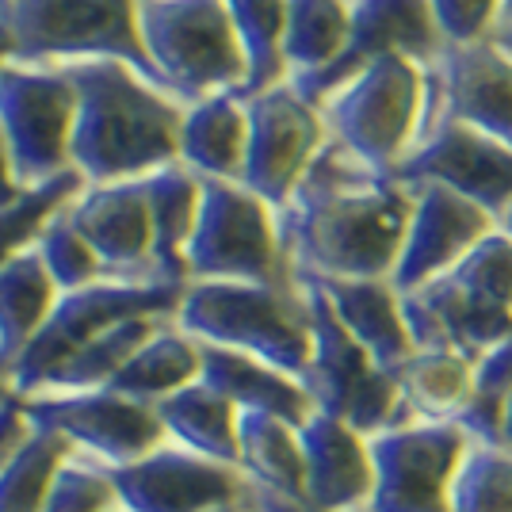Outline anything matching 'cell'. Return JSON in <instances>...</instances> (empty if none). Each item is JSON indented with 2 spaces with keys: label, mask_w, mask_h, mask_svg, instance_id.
<instances>
[{
  "label": "cell",
  "mask_w": 512,
  "mask_h": 512,
  "mask_svg": "<svg viewBox=\"0 0 512 512\" xmlns=\"http://www.w3.org/2000/svg\"><path fill=\"white\" fill-rule=\"evenodd\" d=\"M440 123H463L512 150V54L493 39L444 46L425 65L417 142Z\"/></svg>",
  "instance_id": "obj_11"
},
{
  "label": "cell",
  "mask_w": 512,
  "mask_h": 512,
  "mask_svg": "<svg viewBox=\"0 0 512 512\" xmlns=\"http://www.w3.org/2000/svg\"><path fill=\"white\" fill-rule=\"evenodd\" d=\"M241 512H318L306 497H287L268 486H256L249 478H241V497H237Z\"/></svg>",
  "instance_id": "obj_42"
},
{
  "label": "cell",
  "mask_w": 512,
  "mask_h": 512,
  "mask_svg": "<svg viewBox=\"0 0 512 512\" xmlns=\"http://www.w3.org/2000/svg\"><path fill=\"white\" fill-rule=\"evenodd\" d=\"M153 218V279L188 287V241H192L195 218H199V176L184 169L180 161L142 176Z\"/></svg>",
  "instance_id": "obj_24"
},
{
  "label": "cell",
  "mask_w": 512,
  "mask_h": 512,
  "mask_svg": "<svg viewBox=\"0 0 512 512\" xmlns=\"http://www.w3.org/2000/svg\"><path fill=\"white\" fill-rule=\"evenodd\" d=\"M245 119H249V142H245L241 188H249L279 211L299 188L306 169L314 165L321 146L329 142V127L318 107L306 104L287 81L245 100Z\"/></svg>",
  "instance_id": "obj_14"
},
{
  "label": "cell",
  "mask_w": 512,
  "mask_h": 512,
  "mask_svg": "<svg viewBox=\"0 0 512 512\" xmlns=\"http://www.w3.org/2000/svg\"><path fill=\"white\" fill-rule=\"evenodd\" d=\"M413 214H409L406 241L394 264V291L406 295L432 279L448 276L463 256L490 234L497 218L486 214L478 203L440 184H413Z\"/></svg>",
  "instance_id": "obj_18"
},
{
  "label": "cell",
  "mask_w": 512,
  "mask_h": 512,
  "mask_svg": "<svg viewBox=\"0 0 512 512\" xmlns=\"http://www.w3.org/2000/svg\"><path fill=\"white\" fill-rule=\"evenodd\" d=\"M35 253L43 256V268L50 272L54 287H58L62 295L65 291H81V287H92V283L107 279L96 249L77 234V226L69 222L65 211H58L46 222V230L39 234V241H35Z\"/></svg>",
  "instance_id": "obj_38"
},
{
  "label": "cell",
  "mask_w": 512,
  "mask_h": 512,
  "mask_svg": "<svg viewBox=\"0 0 512 512\" xmlns=\"http://www.w3.org/2000/svg\"><path fill=\"white\" fill-rule=\"evenodd\" d=\"M184 299V287L172 283H123V279H100L81 291L58 295L46 325L35 341L23 348V356L8 371V386L16 398L39 394L43 383L77 356L88 341H96L111 325L130 318H176V306Z\"/></svg>",
  "instance_id": "obj_9"
},
{
  "label": "cell",
  "mask_w": 512,
  "mask_h": 512,
  "mask_svg": "<svg viewBox=\"0 0 512 512\" xmlns=\"http://www.w3.org/2000/svg\"><path fill=\"white\" fill-rule=\"evenodd\" d=\"M501 448L512 451V394H509V406H505V417H501Z\"/></svg>",
  "instance_id": "obj_45"
},
{
  "label": "cell",
  "mask_w": 512,
  "mask_h": 512,
  "mask_svg": "<svg viewBox=\"0 0 512 512\" xmlns=\"http://www.w3.org/2000/svg\"><path fill=\"white\" fill-rule=\"evenodd\" d=\"M390 180L402 188L440 184L501 218L512 207V150L463 123H440L390 172Z\"/></svg>",
  "instance_id": "obj_16"
},
{
  "label": "cell",
  "mask_w": 512,
  "mask_h": 512,
  "mask_svg": "<svg viewBox=\"0 0 512 512\" xmlns=\"http://www.w3.org/2000/svg\"><path fill=\"white\" fill-rule=\"evenodd\" d=\"M451 512H512V451L501 444H470L451 478Z\"/></svg>",
  "instance_id": "obj_36"
},
{
  "label": "cell",
  "mask_w": 512,
  "mask_h": 512,
  "mask_svg": "<svg viewBox=\"0 0 512 512\" xmlns=\"http://www.w3.org/2000/svg\"><path fill=\"white\" fill-rule=\"evenodd\" d=\"M20 406L31 425L58 432L77 455H88L104 467H130L169 444L157 409L115 390L35 394L20 398Z\"/></svg>",
  "instance_id": "obj_13"
},
{
  "label": "cell",
  "mask_w": 512,
  "mask_h": 512,
  "mask_svg": "<svg viewBox=\"0 0 512 512\" xmlns=\"http://www.w3.org/2000/svg\"><path fill=\"white\" fill-rule=\"evenodd\" d=\"M199 218L188 241V283H268L291 287L295 272L279 245L276 207L234 180L199 176Z\"/></svg>",
  "instance_id": "obj_8"
},
{
  "label": "cell",
  "mask_w": 512,
  "mask_h": 512,
  "mask_svg": "<svg viewBox=\"0 0 512 512\" xmlns=\"http://www.w3.org/2000/svg\"><path fill=\"white\" fill-rule=\"evenodd\" d=\"M85 188V176L77 169H69L62 176H54V180H46V184H39V188H27L16 203L0 207V268L12 256H20L23 249H31L46 230V222L58 211H65Z\"/></svg>",
  "instance_id": "obj_35"
},
{
  "label": "cell",
  "mask_w": 512,
  "mask_h": 512,
  "mask_svg": "<svg viewBox=\"0 0 512 512\" xmlns=\"http://www.w3.org/2000/svg\"><path fill=\"white\" fill-rule=\"evenodd\" d=\"M138 35L180 104L237 96L249 65L222 0H134Z\"/></svg>",
  "instance_id": "obj_5"
},
{
  "label": "cell",
  "mask_w": 512,
  "mask_h": 512,
  "mask_svg": "<svg viewBox=\"0 0 512 512\" xmlns=\"http://www.w3.org/2000/svg\"><path fill=\"white\" fill-rule=\"evenodd\" d=\"M497 27H512V0H501V16H497Z\"/></svg>",
  "instance_id": "obj_48"
},
{
  "label": "cell",
  "mask_w": 512,
  "mask_h": 512,
  "mask_svg": "<svg viewBox=\"0 0 512 512\" xmlns=\"http://www.w3.org/2000/svg\"><path fill=\"white\" fill-rule=\"evenodd\" d=\"M111 512H123V509H111Z\"/></svg>",
  "instance_id": "obj_52"
},
{
  "label": "cell",
  "mask_w": 512,
  "mask_h": 512,
  "mask_svg": "<svg viewBox=\"0 0 512 512\" xmlns=\"http://www.w3.org/2000/svg\"><path fill=\"white\" fill-rule=\"evenodd\" d=\"M237 470L256 486H268L287 497H306L299 428L268 413H241L237 417Z\"/></svg>",
  "instance_id": "obj_29"
},
{
  "label": "cell",
  "mask_w": 512,
  "mask_h": 512,
  "mask_svg": "<svg viewBox=\"0 0 512 512\" xmlns=\"http://www.w3.org/2000/svg\"><path fill=\"white\" fill-rule=\"evenodd\" d=\"M77 92L69 165L88 184L142 180L180 161L184 107L123 62H62Z\"/></svg>",
  "instance_id": "obj_2"
},
{
  "label": "cell",
  "mask_w": 512,
  "mask_h": 512,
  "mask_svg": "<svg viewBox=\"0 0 512 512\" xmlns=\"http://www.w3.org/2000/svg\"><path fill=\"white\" fill-rule=\"evenodd\" d=\"M310 306V329H314V352L310 367L302 375L306 394L314 398L318 413H329L356 428L360 436H379L390 428L413 425L402 386L394 379V371H383L379 363L352 341V333L344 329L329 299L321 295L310 279H295Z\"/></svg>",
  "instance_id": "obj_7"
},
{
  "label": "cell",
  "mask_w": 512,
  "mask_h": 512,
  "mask_svg": "<svg viewBox=\"0 0 512 512\" xmlns=\"http://www.w3.org/2000/svg\"><path fill=\"white\" fill-rule=\"evenodd\" d=\"M295 279H310L318 287L333 306L337 321L352 333V341L383 371H398L417 352L402 314V295L394 291L390 279Z\"/></svg>",
  "instance_id": "obj_22"
},
{
  "label": "cell",
  "mask_w": 512,
  "mask_h": 512,
  "mask_svg": "<svg viewBox=\"0 0 512 512\" xmlns=\"http://www.w3.org/2000/svg\"><path fill=\"white\" fill-rule=\"evenodd\" d=\"M123 512H214L237 505L241 470L165 444L130 467H107Z\"/></svg>",
  "instance_id": "obj_17"
},
{
  "label": "cell",
  "mask_w": 512,
  "mask_h": 512,
  "mask_svg": "<svg viewBox=\"0 0 512 512\" xmlns=\"http://www.w3.org/2000/svg\"><path fill=\"white\" fill-rule=\"evenodd\" d=\"M497 226H501V230H505V234L512 237V207L505 214H501V218H497Z\"/></svg>",
  "instance_id": "obj_50"
},
{
  "label": "cell",
  "mask_w": 512,
  "mask_h": 512,
  "mask_svg": "<svg viewBox=\"0 0 512 512\" xmlns=\"http://www.w3.org/2000/svg\"><path fill=\"white\" fill-rule=\"evenodd\" d=\"M77 92L58 65H0V134L20 188L69 172Z\"/></svg>",
  "instance_id": "obj_10"
},
{
  "label": "cell",
  "mask_w": 512,
  "mask_h": 512,
  "mask_svg": "<svg viewBox=\"0 0 512 512\" xmlns=\"http://www.w3.org/2000/svg\"><path fill=\"white\" fill-rule=\"evenodd\" d=\"M512 394V341L497 344L474 363V386H470L467 409L455 425L467 432L474 444H501V417Z\"/></svg>",
  "instance_id": "obj_37"
},
{
  "label": "cell",
  "mask_w": 512,
  "mask_h": 512,
  "mask_svg": "<svg viewBox=\"0 0 512 512\" xmlns=\"http://www.w3.org/2000/svg\"><path fill=\"white\" fill-rule=\"evenodd\" d=\"M245 142H249L245 100H237V96H211V100H199V104L184 107L180 165L192 169L195 176L241 184Z\"/></svg>",
  "instance_id": "obj_25"
},
{
  "label": "cell",
  "mask_w": 512,
  "mask_h": 512,
  "mask_svg": "<svg viewBox=\"0 0 512 512\" xmlns=\"http://www.w3.org/2000/svg\"><path fill=\"white\" fill-rule=\"evenodd\" d=\"M348 46L337 62L306 77H287V85L306 104L321 107L341 85L379 58L402 54L409 62L428 65L444 50V35L436 27L428 0H348Z\"/></svg>",
  "instance_id": "obj_15"
},
{
  "label": "cell",
  "mask_w": 512,
  "mask_h": 512,
  "mask_svg": "<svg viewBox=\"0 0 512 512\" xmlns=\"http://www.w3.org/2000/svg\"><path fill=\"white\" fill-rule=\"evenodd\" d=\"M199 371H203L199 341H192V337L169 318L153 333L150 341L130 356L127 367H123L104 390H115V394H123V398L146 402V406H157V402H165L176 390L199 383Z\"/></svg>",
  "instance_id": "obj_28"
},
{
  "label": "cell",
  "mask_w": 512,
  "mask_h": 512,
  "mask_svg": "<svg viewBox=\"0 0 512 512\" xmlns=\"http://www.w3.org/2000/svg\"><path fill=\"white\" fill-rule=\"evenodd\" d=\"M12 398H16V394H12V386H8V379L0 375V406H8Z\"/></svg>",
  "instance_id": "obj_49"
},
{
  "label": "cell",
  "mask_w": 512,
  "mask_h": 512,
  "mask_svg": "<svg viewBox=\"0 0 512 512\" xmlns=\"http://www.w3.org/2000/svg\"><path fill=\"white\" fill-rule=\"evenodd\" d=\"M172 321L192 341L253 356L299 383L310 367L314 329L299 283L291 287L222 283V279L188 283Z\"/></svg>",
  "instance_id": "obj_3"
},
{
  "label": "cell",
  "mask_w": 512,
  "mask_h": 512,
  "mask_svg": "<svg viewBox=\"0 0 512 512\" xmlns=\"http://www.w3.org/2000/svg\"><path fill=\"white\" fill-rule=\"evenodd\" d=\"M470 444L474 440L451 421H413L371 436L375 493L367 512H451V478Z\"/></svg>",
  "instance_id": "obj_12"
},
{
  "label": "cell",
  "mask_w": 512,
  "mask_h": 512,
  "mask_svg": "<svg viewBox=\"0 0 512 512\" xmlns=\"http://www.w3.org/2000/svg\"><path fill=\"white\" fill-rule=\"evenodd\" d=\"M0 23L12 39L8 62L62 65L111 58L169 92L142 46L134 0H0Z\"/></svg>",
  "instance_id": "obj_4"
},
{
  "label": "cell",
  "mask_w": 512,
  "mask_h": 512,
  "mask_svg": "<svg viewBox=\"0 0 512 512\" xmlns=\"http://www.w3.org/2000/svg\"><path fill=\"white\" fill-rule=\"evenodd\" d=\"M348 20V0H287V77H306L337 62L348 46Z\"/></svg>",
  "instance_id": "obj_33"
},
{
  "label": "cell",
  "mask_w": 512,
  "mask_h": 512,
  "mask_svg": "<svg viewBox=\"0 0 512 512\" xmlns=\"http://www.w3.org/2000/svg\"><path fill=\"white\" fill-rule=\"evenodd\" d=\"M12 58V39H8V31H4V23H0V65Z\"/></svg>",
  "instance_id": "obj_47"
},
{
  "label": "cell",
  "mask_w": 512,
  "mask_h": 512,
  "mask_svg": "<svg viewBox=\"0 0 512 512\" xmlns=\"http://www.w3.org/2000/svg\"><path fill=\"white\" fill-rule=\"evenodd\" d=\"M214 512H241L237 505H226V509H214Z\"/></svg>",
  "instance_id": "obj_51"
},
{
  "label": "cell",
  "mask_w": 512,
  "mask_h": 512,
  "mask_svg": "<svg viewBox=\"0 0 512 512\" xmlns=\"http://www.w3.org/2000/svg\"><path fill=\"white\" fill-rule=\"evenodd\" d=\"M448 276L459 287H467L474 299H482L501 314H512V237L501 226H493Z\"/></svg>",
  "instance_id": "obj_39"
},
{
  "label": "cell",
  "mask_w": 512,
  "mask_h": 512,
  "mask_svg": "<svg viewBox=\"0 0 512 512\" xmlns=\"http://www.w3.org/2000/svg\"><path fill=\"white\" fill-rule=\"evenodd\" d=\"M444 43H478L497 31L501 0H428Z\"/></svg>",
  "instance_id": "obj_41"
},
{
  "label": "cell",
  "mask_w": 512,
  "mask_h": 512,
  "mask_svg": "<svg viewBox=\"0 0 512 512\" xmlns=\"http://www.w3.org/2000/svg\"><path fill=\"white\" fill-rule=\"evenodd\" d=\"M58 295L62 291L54 287L35 245L0 268V375L4 379H8L12 363L23 356V348L35 341V333L46 325Z\"/></svg>",
  "instance_id": "obj_27"
},
{
  "label": "cell",
  "mask_w": 512,
  "mask_h": 512,
  "mask_svg": "<svg viewBox=\"0 0 512 512\" xmlns=\"http://www.w3.org/2000/svg\"><path fill=\"white\" fill-rule=\"evenodd\" d=\"M27 188H20V180H16V172H12V157H8V142H4V134H0V207H8V203H16Z\"/></svg>",
  "instance_id": "obj_44"
},
{
  "label": "cell",
  "mask_w": 512,
  "mask_h": 512,
  "mask_svg": "<svg viewBox=\"0 0 512 512\" xmlns=\"http://www.w3.org/2000/svg\"><path fill=\"white\" fill-rule=\"evenodd\" d=\"M27 432H31V421H27V413H23L20 398H12L8 406H0V463L20 448V440Z\"/></svg>",
  "instance_id": "obj_43"
},
{
  "label": "cell",
  "mask_w": 512,
  "mask_h": 512,
  "mask_svg": "<svg viewBox=\"0 0 512 512\" xmlns=\"http://www.w3.org/2000/svg\"><path fill=\"white\" fill-rule=\"evenodd\" d=\"M230 23L237 31V43L249 65L245 88L237 100H253L260 92L287 81V62H283V27H287V0H222Z\"/></svg>",
  "instance_id": "obj_31"
},
{
  "label": "cell",
  "mask_w": 512,
  "mask_h": 512,
  "mask_svg": "<svg viewBox=\"0 0 512 512\" xmlns=\"http://www.w3.org/2000/svg\"><path fill=\"white\" fill-rule=\"evenodd\" d=\"M409 337L417 352H455L478 363L497 344L512 341V314L474 299L451 276H440L402 295Z\"/></svg>",
  "instance_id": "obj_20"
},
{
  "label": "cell",
  "mask_w": 512,
  "mask_h": 512,
  "mask_svg": "<svg viewBox=\"0 0 512 512\" xmlns=\"http://www.w3.org/2000/svg\"><path fill=\"white\" fill-rule=\"evenodd\" d=\"M69 222L96 249L107 279L123 283H157L153 279V218L146 184H88L69 207Z\"/></svg>",
  "instance_id": "obj_19"
},
{
  "label": "cell",
  "mask_w": 512,
  "mask_h": 512,
  "mask_svg": "<svg viewBox=\"0 0 512 512\" xmlns=\"http://www.w3.org/2000/svg\"><path fill=\"white\" fill-rule=\"evenodd\" d=\"M394 379L413 421H459L474 386V363L455 352H413Z\"/></svg>",
  "instance_id": "obj_30"
},
{
  "label": "cell",
  "mask_w": 512,
  "mask_h": 512,
  "mask_svg": "<svg viewBox=\"0 0 512 512\" xmlns=\"http://www.w3.org/2000/svg\"><path fill=\"white\" fill-rule=\"evenodd\" d=\"M199 356H203L199 379L222 398H230L237 413H268L295 428H302L318 413L306 386L268 363L230 352V348H214V344H199Z\"/></svg>",
  "instance_id": "obj_23"
},
{
  "label": "cell",
  "mask_w": 512,
  "mask_h": 512,
  "mask_svg": "<svg viewBox=\"0 0 512 512\" xmlns=\"http://www.w3.org/2000/svg\"><path fill=\"white\" fill-rule=\"evenodd\" d=\"M306 497L318 512H367L375 493V463L367 436L329 413H314L299 428Z\"/></svg>",
  "instance_id": "obj_21"
},
{
  "label": "cell",
  "mask_w": 512,
  "mask_h": 512,
  "mask_svg": "<svg viewBox=\"0 0 512 512\" xmlns=\"http://www.w3.org/2000/svg\"><path fill=\"white\" fill-rule=\"evenodd\" d=\"M153 409L165 425L169 444L237 470V417L241 413L230 398H222L218 390H211L199 379V383L169 394Z\"/></svg>",
  "instance_id": "obj_26"
},
{
  "label": "cell",
  "mask_w": 512,
  "mask_h": 512,
  "mask_svg": "<svg viewBox=\"0 0 512 512\" xmlns=\"http://www.w3.org/2000/svg\"><path fill=\"white\" fill-rule=\"evenodd\" d=\"M490 39H493L497 46H501L505 54H512V27H497V31L490 35Z\"/></svg>",
  "instance_id": "obj_46"
},
{
  "label": "cell",
  "mask_w": 512,
  "mask_h": 512,
  "mask_svg": "<svg viewBox=\"0 0 512 512\" xmlns=\"http://www.w3.org/2000/svg\"><path fill=\"white\" fill-rule=\"evenodd\" d=\"M421 107L425 65L390 54L360 69L318 111L329 127V138H337L367 169L390 176L417 146Z\"/></svg>",
  "instance_id": "obj_6"
},
{
  "label": "cell",
  "mask_w": 512,
  "mask_h": 512,
  "mask_svg": "<svg viewBox=\"0 0 512 512\" xmlns=\"http://www.w3.org/2000/svg\"><path fill=\"white\" fill-rule=\"evenodd\" d=\"M69 451L58 432L31 425L20 448L0 463V512H43L50 482Z\"/></svg>",
  "instance_id": "obj_34"
},
{
  "label": "cell",
  "mask_w": 512,
  "mask_h": 512,
  "mask_svg": "<svg viewBox=\"0 0 512 512\" xmlns=\"http://www.w3.org/2000/svg\"><path fill=\"white\" fill-rule=\"evenodd\" d=\"M119 509V497L111 486V474L104 463L69 451L58 467L50 493H46L43 512H111Z\"/></svg>",
  "instance_id": "obj_40"
},
{
  "label": "cell",
  "mask_w": 512,
  "mask_h": 512,
  "mask_svg": "<svg viewBox=\"0 0 512 512\" xmlns=\"http://www.w3.org/2000/svg\"><path fill=\"white\" fill-rule=\"evenodd\" d=\"M165 321L169 318H130V321L111 325L96 341H88L77 356H69V360L46 379L39 394H85V390H104V386L127 367L130 356L150 341ZM31 398H35V394H31Z\"/></svg>",
  "instance_id": "obj_32"
},
{
  "label": "cell",
  "mask_w": 512,
  "mask_h": 512,
  "mask_svg": "<svg viewBox=\"0 0 512 512\" xmlns=\"http://www.w3.org/2000/svg\"><path fill=\"white\" fill-rule=\"evenodd\" d=\"M409 214V188L367 169L337 138H329L299 188L276 211L279 245L295 276L390 279Z\"/></svg>",
  "instance_id": "obj_1"
}]
</instances>
